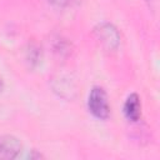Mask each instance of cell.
Masks as SVG:
<instances>
[{
	"instance_id": "obj_9",
	"label": "cell",
	"mask_w": 160,
	"mask_h": 160,
	"mask_svg": "<svg viewBox=\"0 0 160 160\" xmlns=\"http://www.w3.org/2000/svg\"><path fill=\"white\" fill-rule=\"evenodd\" d=\"M29 159H44V155L38 152L36 150H32L30 154H29Z\"/></svg>"
},
{
	"instance_id": "obj_1",
	"label": "cell",
	"mask_w": 160,
	"mask_h": 160,
	"mask_svg": "<svg viewBox=\"0 0 160 160\" xmlns=\"http://www.w3.org/2000/svg\"><path fill=\"white\" fill-rule=\"evenodd\" d=\"M94 35L100 45L108 51H116L121 45V34L111 22L104 21L98 24L94 28Z\"/></svg>"
},
{
	"instance_id": "obj_2",
	"label": "cell",
	"mask_w": 160,
	"mask_h": 160,
	"mask_svg": "<svg viewBox=\"0 0 160 160\" xmlns=\"http://www.w3.org/2000/svg\"><path fill=\"white\" fill-rule=\"evenodd\" d=\"M89 111L100 120H106L110 116V105L108 101L106 91L101 86H94L88 99Z\"/></svg>"
},
{
	"instance_id": "obj_4",
	"label": "cell",
	"mask_w": 160,
	"mask_h": 160,
	"mask_svg": "<svg viewBox=\"0 0 160 160\" xmlns=\"http://www.w3.org/2000/svg\"><path fill=\"white\" fill-rule=\"evenodd\" d=\"M52 89L64 99H72L76 95V84L68 75H58L52 80Z\"/></svg>"
},
{
	"instance_id": "obj_5",
	"label": "cell",
	"mask_w": 160,
	"mask_h": 160,
	"mask_svg": "<svg viewBox=\"0 0 160 160\" xmlns=\"http://www.w3.org/2000/svg\"><path fill=\"white\" fill-rule=\"evenodd\" d=\"M124 114L128 120L136 122L141 118V101L138 94H130L124 104Z\"/></svg>"
},
{
	"instance_id": "obj_3",
	"label": "cell",
	"mask_w": 160,
	"mask_h": 160,
	"mask_svg": "<svg viewBox=\"0 0 160 160\" xmlns=\"http://www.w3.org/2000/svg\"><path fill=\"white\" fill-rule=\"evenodd\" d=\"M22 152L21 141L14 135H1L0 136V159L11 160L20 156Z\"/></svg>"
},
{
	"instance_id": "obj_8",
	"label": "cell",
	"mask_w": 160,
	"mask_h": 160,
	"mask_svg": "<svg viewBox=\"0 0 160 160\" xmlns=\"http://www.w3.org/2000/svg\"><path fill=\"white\" fill-rule=\"evenodd\" d=\"M49 4L56 8H69L71 6L76 0H46Z\"/></svg>"
},
{
	"instance_id": "obj_10",
	"label": "cell",
	"mask_w": 160,
	"mask_h": 160,
	"mask_svg": "<svg viewBox=\"0 0 160 160\" xmlns=\"http://www.w3.org/2000/svg\"><path fill=\"white\" fill-rule=\"evenodd\" d=\"M2 89V80H1V78H0V90Z\"/></svg>"
},
{
	"instance_id": "obj_11",
	"label": "cell",
	"mask_w": 160,
	"mask_h": 160,
	"mask_svg": "<svg viewBox=\"0 0 160 160\" xmlns=\"http://www.w3.org/2000/svg\"><path fill=\"white\" fill-rule=\"evenodd\" d=\"M148 1H150V0H148Z\"/></svg>"
},
{
	"instance_id": "obj_6",
	"label": "cell",
	"mask_w": 160,
	"mask_h": 160,
	"mask_svg": "<svg viewBox=\"0 0 160 160\" xmlns=\"http://www.w3.org/2000/svg\"><path fill=\"white\" fill-rule=\"evenodd\" d=\"M25 58L30 66H32V68L38 66L42 59V52H41V49L39 48V45L35 42H29L26 51H25Z\"/></svg>"
},
{
	"instance_id": "obj_7",
	"label": "cell",
	"mask_w": 160,
	"mask_h": 160,
	"mask_svg": "<svg viewBox=\"0 0 160 160\" xmlns=\"http://www.w3.org/2000/svg\"><path fill=\"white\" fill-rule=\"evenodd\" d=\"M54 50H55V52H59V54L69 52V44L65 40L59 39L56 41V45H54Z\"/></svg>"
}]
</instances>
